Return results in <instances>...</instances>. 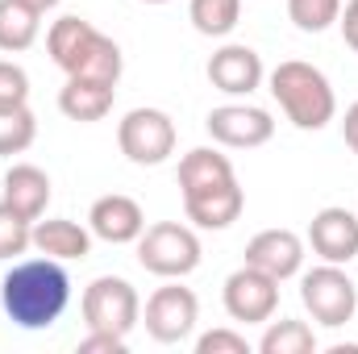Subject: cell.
I'll use <instances>...</instances> for the list:
<instances>
[{"instance_id":"obj_1","label":"cell","mask_w":358,"mask_h":354,"mask_svg":"<svg viewBox=\"0 0 358 354\" xmlns=\"http://www.w3.org/2000/svg\"><path fill=\"white\" fill-rule=\"evenodd\" d=\"M0 304L21 330H50L71 304V275L59 259H25L0 279Z\"/></svg>"},{"instance_id":"obj_2","label":"cell","mask_w":358,"mask_h":354,"mask_svg":"<svg viewBox=\"0 0 358 354\" xmlns=\"http://www.w3.org/2000/svg\"><path fill=\"white\" fill-rule=\"evenodd\" d=\"M46 50L55 59V67L67 71V80H104L117 84L121 80V46L100 34L84 17H59L46 29Z\"/></svg>"},{"instance_id":"obj_3","label":"cell","mask_w":358,"mask_h":354,"mask_svg":"<svg viewBox=\"0 0 358 354\" xmlns=\"http://www.w3.org/2000/svg\"><path fill=\"white\" fill-rule=\"evenodd\" d=\"M271 96L279 100V108L287 113V121L296 129H325L338 117L334 84L325 80L321 67H313L304 59H287L271 71Z\"/></svg>"},{"instance_id":"obj_4","label":"cell","mask_w":358,"mask_h":354,"mask_svg":"<svg viewBox=\"0 0 358 354\" xmlns=\"http://www.w3.org/2000/svg\"><path fill=\"white\" fill-rule=\"evenodd\" d=\"M300 304L308 309V317H313L317 325L342 330V325L355 321V313H358V288L338 263L313 267V271L300 279Z\"/></svg>"},{"instance_id":"obj_5","label":"cell","mask_w":358,"mask_h":354,"mask_svg":"<svg viewBox=\"0 0 358 354\" xmlns=\"http://www.w3.org/2000/svg\"><path fill=\"white\" fill-rule=\"evenodd\" d=\"M138 263L159 279H183L200 267V238L179 221H155L138 238Z\"/></svg>"},{"instance_id":"obj_6","label":"cell","mask_w":358,"mask_h":354,"mask_svg":"<svg viewBox=\"0 0 358 354\" xmlns=\"http://www.w3.org/2000/svg\"><path fill=\"white\" fill-rule=\"evenodd\" d=\"M142 321V296L121 275H100L84 288V325L129 338Z\"/></svg>"},{"instance_id":"obj_7","label":"cell","mask_w":358,"mask_h":354,"mask_svg":"<svg viewBox=\"0 0 358 354\" xmlns=\"http://www.w3.org/2000/svg\"><path fill=\"white\" fill-rule=\"evenodd\" d=\"M117 146L138 167H159L176 155V121L163 108H129L117 125Z\"/></svg>"},{"instance_id":"obj_8","label":"cell","mask_w":358,"mask_h":354,"mask_svg":"<svg viewBox=\"0 0 358 354\" xmlns=\"http://www.w3.org/2000/svg\"><path fill=\"white\" fill-rule=\"evenodd\" d=\"M146 334L163 346H176V342H187L196 321H200V300L192 288H179V283H167V288H155L150 300H146Z\"/></svg>"},{"instance_id":"obj_9","label":"cell","mask_w":358,"mask_h":354,"mask_svg":"<svg viewBox=\"0 0 358 354\" xmlns=\"http://www.w3.org/2000/svg\"><path fill=\"white\" fill-rule=\"evenodd\" d=\"M221 300H225V313H229L234 321L267 325L271 317H275V309H279V279L246 263L225 279Z\"/></svg>"},{"instance_id":"obj_10","label":"cell","mask_w":358,"mask_h":354,"mask_svg":"<svg viewBox=\"0 0 358 354\" xmlns=\"http://www.w3.org/2000/svg\"><path fill=\"white\" fill-rule=\"evenodd\" d=\"M204 125H208L213 142H221L229 150H255V146H267L275 138V121L259 104H221L208 113Z\"/></svg>"},{"instance_id":"obj_11","label":"cell","mask_w":358,"mask_h":354,"mask_svg":"<svg viewBox=\"0 0 358 354\" xmlns=\"http://www.w3.org/2000/svg\"><path fill=\"white\" fill-rule=\"evenodd\" d=\"M308 246L321 263H355L358 259V217L342 204L321 208L308 221Z\"/></svg>"},{"instance_id":"obj_12","label":"cell","mask_w":358,"mask_h":354,"mask_svg":"<svg viewBox=\"0 0 358 354\" xmlns=\"http://www.w3.org/2000/svg\"><path fill=\"white\" fill-rule=\"evenodd\" d=\"M242 208H246V192H242L238 176L196 187V192H183V213L200 229H229L242 217Z\"/></svg>"},{"instance_id":"obj_13","label":"cell","mask_w":358,"mask_h":354,"mask_svg":"<svg viewBox=\"0 0 358 354\" xmlns=\"http://www.w3.org/2000/svg\"><path fill=\"white\" fill-rule=\"evenodd\" d=\"M88 229L96 234V238L113 242V246H125V242H138V238H142V229H146V213H142V204H138L134 196H125V192H108V196H100V200L92 204Z\"/></svg>"},{"instance_id":"obj_14","label":"cell","mask_w":358,"mask_h":354,"mask_svg":"<svg viewBox=\"0 0 358 354\" xmlns=\"http://www.w3.org/2000/svg\"><path fill=\"white\" fill-rule=\"evenodd\" d=\"M263 59L259 50L242 46V42H229L221 46L213 59H208V84L225 96H250V92L263 84Z\"/></svg>"},{"instance_id":"obj_15","label":"cell","mask_w":358,"mask_h":354,"mask_svg":"<svg viewBox=\"0 0 358 354\" xmlns=\"http://www.w3.org/2000/svg\"><path fill=\"white\" fill-rule=\"evenodd\" d=\"M246 263L283 283V279L300 275V267H304V238L292 229H263L246 242Z\"/></svg>"},{"instance_id":"obj_16","label":"cell","mask_w":358,"mask_h":354,"mask_svg":"<svg viewBox=\"0 0 358 354\" xmlns=\"http://www.w3.org/2000/svg\"><path fill=\"white\" fill-rule=\"evenodd\" d=\"M34 250L46 255V259H59V263H76V259H88L92 255V229H84L80 221H67V217H38L34 221Z\"/></svg>"},{"instance_id":"obj_17","label":"cell","mask_w":358,"mask_h":354,"mask_svg":"<svg viewBox=\"0 0 358 354\" xmlns=\"http://www.w3.org/2000/svg\"><path fill=\"white\" fill-rule=\"evenodd\" d=\"M4 204L25 221H38L50 204V176L34 163H13L4 176Z\"/></svg>"},{"instance_id":"obj_18","label":"cell","mask_w":358,"mask_h":354,"mask_svg":"<svg viewBox=\"0 0 358 354\" xmlns=\"http://www.w3.org/2000/svg\"><path fill=\"white\" fill-rule=\"evenodd\" d=\"M113 100H117V84H104V80H67L59 92V108L80 125L104 121L113 113Z\"/></svg>"},{"instance_id":"obj_19","label":"cell","mask_w":358,"mask_h":354,"mask_svg":"<svg viewBox=\"0 0 358 354\" xmlns=\"http://www.w3.org/2000/svg\"><path fill=\"white\" fill-rule=\"evenodd\" d=\"M42 34V13L21 4V0H0V50L21 55L38 42Z\"/></svg>"},{"instance_id":"obj_20","label":"cell","mask_w":358,"mask_h":354,"mask_svg":"<svg viewBox=\"0 0 358 354\" xmlns=\"http://www.w3.org/2000/svg\"><path fill=\"white\" fill-rule=\"evenodd\" d=\"M221 179H234V163H229V155H221L213 146H196L179 159V192H196V187H208Z\"/></svg>"},{"instance_id":"obj_21","label":"cell","mask_w":358,"mask_h":354,"mask_svg":"<svg viewBox=\"0 0 358 354\" xmlns=\"http://www.w3.org/2000/svg\"><path fill=\"white\" fill-rule=\"evenodd\" d=\"M259 351L263 354H313L317 351V334H313L308 321L279 317V321H267V334L259 338Z\"/></svg>"},{"instance_id":"obj_22","label":"cell","mask_w":358,"mask_h":354,"mask_svg":"<svg viewBox=\"0 0 358 354\" xmlns=\"http://www.w3.org/2000/svg\"><path fill=\"white\" fill-rule=\"evenodd\" d=\"M187 17L196 25V34L204 38H225L234 34V25L242 21V0H192Z\"/></svg>"},{"instance_id":"obj_23","label":"cell","mask_w":358,"mask_h":354,"mask_svg":"<svg viewBox=\"0 0 358 354\" xmlns=\"http://www.w3.org/2000/svg\"><path fill=\"white\" fill-rule=\"evenodd\" d=\"M287 17L304 34H325L342 17V0H287Z\"/></svg>"},{"instance_id":"obj_24","label":"cell","mask_w":358,"mask_h":354,"mask_svg":"<svg viewBox=\"0 0 358 354\" xmlns=\"http://www.w3.org/2000/svg\"><path fill=\"white\" fill-rule=\"evenodd\" d=\"M34 138H38V121H34L29 104L13 108V113H0V155H21V150L34 146Z\"/></svg>"},{"instance_id":"obj_25","label":"cell","mask_w":358,"mask_h":354,"mask_svg":"<svg viewBox=\"0 0 358 354\" xmlns=\"http://www.w3.org/2000/svg\"><path fill=\"white\" fill-rule=\"evenodd\" d=\"M34 246V221H25L21 213H13L0 200V259H17Z\"/></svg>"},{"instance_id":"obj_26","label":"cell","mask_w":358,"mask_h":354,"mask_svg":"<svg viewBox=\"0 0 358 354\" xmlns=\"http://www.w3.org/2000/svg\"><path fill=\"white\" fill-rule=\"evenodd\" d=\"M25 104H29V76L17 63H4L0 59V113L25 108Z\"/></svg>"},{"instance_id":"obj_27","label":"cell","mask_w":358,"mask_h":354,"mask_svg":"<svg viewBox=\"0 0 358 354\" xmlns=\"http://www.w3.org/2000/svg\"><path fill=\"white\" fill-rule=\"evenodd\" d=\"M196 354H250V342L234 330H208L196 338Z\"/></svg>"},{"instance_id":"obj_28","label":"cell","mask_w":358,"mask_h":354,"mask_svg":"<svg viewBox=\"0 0 358 354\" xmlns=\"http://www.w3.org/2000/svg\"><path fill=\"white\" fill-rule=\"evenodd\" d=\"M125 351H129V338L108 334V330H88V338L80 342V354H125Z\"/></svg>"},{"instance_id":"obj_29","label":"cell","mask_w":358,"mask_h":354,"mask_svg":"<svg viewBox=\"0 0 358 354\" xmlns=\"http://www.w3.org/2000/svg\"><path fill=\"white\" fill-rule=\"evenodd\" d=\"M338 25H342V38H346V46H350V50H358V0H350V4L342 8Z\"/></svg>"},{"instance_id":"obj_30","label":"cell","mask_w":358,"mask_h":354,"mask_svg":"<svg viewBox=\"0 0 358 354\" xmlns=\"http://www.w3.org/2000/svg\"><path fill=\"white\" fill-rule=\"evenodd\" d=\"M342 138H346V146L358 155V100L346 108V121H342Z\"/></svg>"},{"instance_id":"obj_31","label":"cell","mask_w":358,"mask_h":354,"mask_svg":"<svg viewBox=\"0 0 358 354\" xmlns=\"http://www.w3.org/2000/svg\"><path fill=\"white\" fill-rule=\"evenodd\" d=\"M21 4H29V8H38V13H50L59 0H21Z\"/></svg>"},{"instance_id":"obj_32","label":"cell","mask_w":358,"mask_h":354,"mask_svg":"<svg viewBox=\"0 0 358 354\" xmlns=\"http://www.w3.org/2000/svg\"><path fill=\"white\" fill-rule=\"evenodd\" d=\"M142 4H167V0H142Z\"/></svg>"}]
</instances>
